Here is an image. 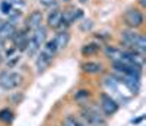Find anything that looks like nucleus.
<instances>
[{"mask_svg":"<svg viewBox=\"0 0 146 126\" xmlns=\"http://www.w3.org/2000/svg\"><path fill=\"white\" fill-rule=\"evenodd\" d=\"M57 46H56V42L54 39L48 41L42 45V49H40V54H38V58L35 61V65H36V70L38 72H42L45 71V68L51 64V61L54 58V55L57 54Z\"/></svg>","mask_w":146,"mask_h":126,"instance_id":"1","label":"nucleus"},{"mask_svg":"<svg viewBox=\"0 0 146 126\" xmlns=\"http://www.w3.org/2000/svg\"><path fill=\"white\" fill-rule=\"evenodd\" d=\"M45 39H47V31L45 28L40 26L34 29L31 38H28V42H27V46H25V51L29 57H35L36 54L40 52L41 46L45 44Z\"/></svg>","mask_w":146,"mask_h":126,"instance_id":"2","label":"nucleus"},{"mask_svg":"<svg viewBox=\"0 0 146 126\" xmlns=\"http://www.w3.org/2000/svg\"><path fill=\"white\" fill-rule=\"evenodd\" d=\"M121 41L127 46H131L136 52L143 54L146 51V39L140 33H136L133 31H123L121 32Z\"/></svg>","mask_w":146,"mask_h":126,"instance_id":"3","label":"nucleus"},{"mask_svg":"<svg viewBox=\"0 0 146 126\" xmlns=\"http://www.w3.org/2000/svg\"><path fill=\"white\" fill-rule=\"evenodd\" d=\"M80 116L88 126H108L105 116H102L96 107H83Z\"/></svg>","mask_w":146,"mask_h":126,"instance_id":"4","label":"nucleus"},{"mask_svg":"<svg viewBox=\"0 0 146 126\" xmlns=\"http://www.w3.org/2000/svg\"><path fill=\"white\" fill-rule=\"evenodd\" d=\"M23 81V77L19 72L13 71H3L0 74V87L3 90H13L18 86H21Z\"/></svg>","mask_w":146,"mask_h":126,"instance_id":"5","label":"nucleus"},{"mask_svg":"<svg viewBox=\"0 0 146 126\" xmlns=\"http://www.w3.org/2000/svg\"><path fill=\"white\" fill-rule=\"evenodd\" d=\"M100 106H101V110L105 116H113L118 112L120 109V104L117 103V100L108 93H101L100 96Z\"/></svg>","mask_w":146,"mask_h":126,"instance_id":"6","label":"nucleus"},{"mask_svg":"<svg viewBox=\"0 0 146 126\" xmlns=\"http://www.w3.org/2000/svg\"><path fill=\"white\" fill-rule=\"evenodd\" d=\"M83 16V12L82 9H78L75 6L67 7L64 10H62V26H69V25L75 23L76 20H79Z\"/></svg>","mask_w":146,"mask_h":126,"instance_id":"7","label":"nucleus"},{"mask_svg":"<svg viewBox=\"0 0 146 126\" xmlns=\"http://www.w3.org/2000/svg\"><path fill=\"white\" fill-rule=\"evenodd\" d=\"M124 22L130 28H139L143 25V13L139 9H129L124 15Z\"/></svg>","mask_w":146,"mask_h":126,"instance_id":"8","label":"nucleus"},{"mask_svg":"<svg viewBox=\"0 0 146 126\" xmlns=\"http://www.w3.org/2000/svg\"><path fill=\"white\" fill-rule=\"evenodd\" d=\"M0 12H2V13L9 19V22H12V23H13V20L19 19V16H21V12L15 6H12L10 3H7L6 0L0 3Z\"/></svg>","mask_w":146,"mask_h":126,"instance_id":"9","label":"nucleus"},{"mask_svg":"<svg viewBox=\"0 0 146 126\" xmlns=\"http://www.w3.org/2000/svg\"><path fill=\"white\" fill-rule=\"evenodd\" d=\"M47 23L53 29H62L63 28L62 26V10H58V9L51 10L47 16Z\"/></svg>","mask_w":146,"mask_h":126,"instance_id":"10","label":"nucleus"},{"mask_svg":"<svg viewBox=\"0 0 146 126\" xmlns=\"http://www.w3.org/2000/svg\"><path fill=\"white\" fill-rule=\"evenodd\" d=\"M16 28L12 22H0V39H9V38L15 36Z\"/></svg>","mask_w":146,"mask_h":126,"instance_id":"11","label":"nucleus"},{"mask_svg":"<svg viewBox=\"0 0 146 126\" xmlns=\"http://www.w3.org/2000/svg\"><path fill=\"white\" fill-rule=\"evenodd\" d=\"M41 23H42V13L40 10H34L32 13L28 16L27 19V29H36V28H40L41 26Z\"/></svg>","mask_w":146,"mask_h":126,"instance_id":"12","label":"nucleus"},{"mask_svg":"<svg viewBox=\"0 0 146 126\" xmlns=\"http://www.w3.org/2000/svg\"><path fill=\"white\" fill-rule=\"evenodd\" d=\"M102 64L100 62H95V61H88V62H83L82 64V70L88 74H100L102 71Z\"/></svg>","mask_w":146,"mask_h":126,"instance_id":"13","label":"nucleus"},{"mask_svg":"<svg viewBox=\"0 0 146 126\" xmlns=\"http://www.w3.org/2000/svg\"><path fill=\"white\" fill-rule=\"evenodd\" d=\"M69 41H70L69 32H60L58 35H56L54 42H56V46H57V51H62V49H64V48L67 46Z\"/></svg>","mask_w":146,"mask_h":126,"instance_id":"14","label":"nucleus"},{"mask_svg":"<svg viewBox=\"0 0 146 126\" xmlns=\"http://www.w3.org/2000/svg\"><path fill=\"white\" fill-rule=\"evenodd\" d=\"M101 49V46L98 45V44H95V42H92V44H86V45H83L82 46V55L83 57H91V55H95L96 52H98Z\"/></svg>","mask_w":146,"mask_h":126,"instance_id":"15","label":"nucleus"},{"mask_svg":"<svg viewBox=\"0 0 146 126\" xmlns=\"http://www.w3.org/2000/svg\"><path fill=\"white\" fill-rule=\"evenodd\" d=\"M63 125H64V126H88L83 120H80V119L76 118V116H67V118L64 119Z\"/></svg>","mask_w":146,"mask_h":126,"instance_id":"16","label":"nucleus"},{"mask_svg":"<svg viewBox=\"0 0 146 126\" xmlns=\"http://www.w3.org/2000/svg\"><path fill=\"white\" fill-rule=\"evenodd\" d=\"M12 120H13V112L9 110V109H2L0 110V122L10 123Z\"/></svg>","mask_w":146,"mask_h":126,"instance_id":"17","label":"nucleus"},{"mask_svg":"<svg viewBox=\"0 0 146 126\" xmlns=\"http://www.w3.org/2000/svg\"><path fill=\"white\" fill-rule=\"evenodd\" d=\"M118 84H120V81H117L114 77H107V78H105V86L108 87V89L114 90V91H117Z\"/></svg>","mask_w":146,"mask_h":126,"instance_id":"18","label":"nucleus"},{"mask_svg":"<svg viewBox=\"0 0 146 126\" xmlns=\"http://www.w3.org/2000/svg\"><path fill=\"white\" fill-rule=\"evenodd\" d=\"M7 3H10L12 6H15V7H22L23 5H25V2H23V0H6Z\"/></svg>","mask_w":146,"mask_h":126,"instance_id":"19","label":"nucleus"},{"mask_svg":"<svg viewBox=\"0 0 146 126\" xmlns=\"http://www.w3.org/2000/svg\"><path fill=\"white\" fill-rule=\"evenodd\" d=\"M89 96H91V93H89L88 90H80V91L76 93V99H78V100L82 99V97H89Z\"/></svg>","mask_w":146,"mask_h":126,"instance_id":"20","label":"nucleus"},{"mask_svg":"<svg viewBox=\"0 0 146 126\" xmlns=\"http://www.w3.org/2000/svg\"><path fill=\"white\" fill-rule=\"evenodd\" d=\"M56 0H40V3H42L44 6H51Z\"/></svg>","mask_w":146,"mask_h":126,"instance_id":"21","label":"nucleus"},{"mask_svg":"<svg viewBox=\"0 0 146 126\" xmlns=\"http://www.w3.org/2000/svg\"><path fill=\"white\" fill-rule=\"evenodd\" d=\"M143 119H145V116L142 115V116H140V118H137V119H133V120H131V123H133V125H137V123H140Z\"/></svg>","mask_w":146,"mask_h":126,"instance_id":"22","label":"nucleus"},{"mask_svg":"<svg viewBox=\"0 0 146 126\" xmlns=\"http://www.w3.org/2000/svg\"><path fill=\"white\" fill-rule=\"evenodd\" d=\"M140 5L145 7V6H146V2H145V0H140Z\"/></svg>","mask_w":146,"mask_h":126,"instance_id":"23","label":"nucleus"},{"mask_svg":"<svg viewBox=\"0 0 146 126\" xmlns=\"http://www.w3.org/2000/svg\"><path fill=\"white\" fill-rule=\"evenodd\" d=\"M2 61H3V58H2V54H0V64H2Z\"/></svg>","mask_w":146,"mask_h":126,"instance_id":"24","label":"nucleus"},{"mask_svg":"<svg viewBox=\"0 0 146 126\" xmlns=\"http://www.w3.org/2000/svg\"><path fill=\"white\" fill-rule=\"evenodd\" d=\"M2 45H3V41H2V39H0V48H2Z\"/></svg>","mask_w":146,"mask_h":126,"instance_id":"25","label":"nucleus"},{"mask_svg":"<svg viewBox=\"0 0 146 126\" xmlns=\"http://www.w3.org/2000/svg\"><path fill=\"white\" fill-rule=\"evenodd\" d=\"M80 2H82V3H86V2H88V0H80Z\"/></svg>","mask_w":146,"mask_h":126,"instance_id":"26","label":"nucleus"}]
</instances>
